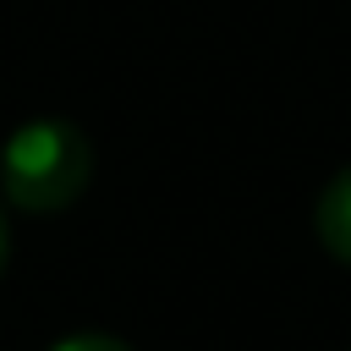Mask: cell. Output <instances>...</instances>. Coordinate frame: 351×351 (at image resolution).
<instances>
[{
  "mask_svg": "<svg viewBox=\"0 0 351 351\" xmlns=\"http://www.w3.org/2000/svg\"><path fill=\"white\" fill-rule=\"evenodd\" d=\"M93 143L71 121H27L0 148V192L22 214H60L88 192Z\"/></svg>",
  "mask_w": 351,
  "mask_h": 351,
  "instance_id": "cell-1",
  "label": "cell"
},
{
  "mask_svg": "<svg viewBox=\"0 0 351 351\" xmlns=\"http://www.w3.org/2000/svg\"><path fill=\"white\" fill-rule=\"evenodd\" d=\"M313 230L324 241L329 258L351 263V165L329 176V186L318 192V208H313Z\"/></svg>",
  "mask_w": 351,
  "mask_h": 351,
  "instance_id": "cell-2",
  "label": "cell"
},
{
  "mask_svg": "<svg viewBox=\"0 0 351 351\" xmlns=\"http://www.w3.org/2000/svg\"><path fill=\"white\" fill-rule=\"evenodd\" d=\"M49 351H132V346L115 340V335H93V329H88V335H66V340L49 346Z\"/></svg>",
  "mask_w": 351,
  "mask_h": 351,
  "instance_id": "cell-3",
  "label": "cell"
},
{
  "mask_svg": "<svg viewBox=\"0 0 351 351\" xmlns=\"http://www.w3.org/2000/svg\"><path fill=\"white\" fill-rule=\"evenodd\" d=\"M5 258H11V236H5V219H0V274H5Z\"/></svg>",
  "mask_w": 351,
  "mask_h": 351,
  "instance_id": "cell-4",
  "label": "cell"
}]
</instances>
